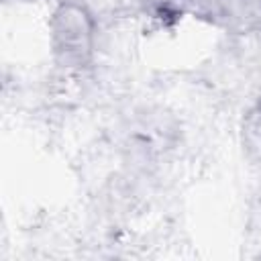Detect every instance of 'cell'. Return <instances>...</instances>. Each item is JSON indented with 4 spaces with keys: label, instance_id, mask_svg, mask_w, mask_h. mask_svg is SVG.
<instances>
[{
    "label": "cell",
    "instance_id": "obj_1",
    "mask_svg": "<svg viewBox=\"0 0 261 261\" xmlns=\"http://www.w3.org/2000/svg\"><path fill=\"white\" fill-rule=\"evenodd\" d=\"M53 51L61 65L80 67L92 53V22L90 14L75 6L63 4L53 14Z\"/></svg>",
    "mask_w": 261,
    "mask_h": 261
}]
</instances>
